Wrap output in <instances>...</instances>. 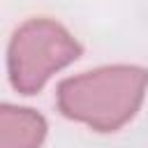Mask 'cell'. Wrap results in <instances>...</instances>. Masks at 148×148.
I'll list each match as a JSON object with an SVG mask.
<instances>
[{
  "label": "cell",
  "mask_w": 148,
  "mask_h": 148,
  "mask_svg": "<svg viewBox=\"0 0 148 148\" xmlns=\"http://www.w3.org/2000/svg\"><path fill=\"white\" fill-rule=\"evenodd\" d=\"M148 72L116 65L67 79L58 88V106L67 118L86 123L97 132L123 127L143 102Z\"/></svg>",
  "instance_id": "6da1fadb"
},
{
  "label": "cell",
  "mask_w": 148,
  "mask_h": 148,
  "mask_svg": "<svg viewBox=\"0 0 148 148\" xmlns=\"http://www.w3.org/2000/svg\"><path fill=\"white\" fill-rule=\"evenodd\" d=\"M81 46L51 18H30L12 37L7 67L12 86L25 95L37 92L58 69L76 60Z\"/></svg>",
  "instance_id": "7a4b0ae2"
},
{
  "label": "cell",
  "mask_w": 148,
  "mask_h": 148,
  "mask_svg": "<svg viewBox=\"0 0 148 148\" xmlns=\"http://www.w3.org/2000/svg\"><path fill=\"white\" fill-rule=\"evenodd\" d=\"M46 123L30 109L0 104V148H39Z\"/></svg>",
  "instance_id": "3957f363"
}]
</instances>
